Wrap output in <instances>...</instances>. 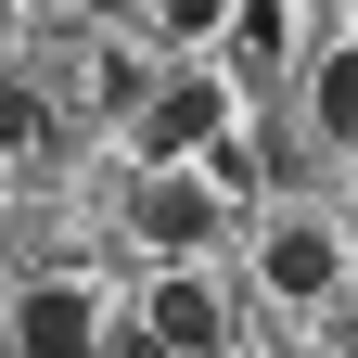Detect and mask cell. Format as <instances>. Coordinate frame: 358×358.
<instances>
[{
	"label": "cell",
	"mask_w": 358,
	"mask_h": 358,
	"mask_svg": "<svg viewBox=\"0 0 358 358\" xmlns=\"http://www.w3.org/2000/svg\"><path fill=\"white\" fill-rule=\"evenodd\" d=\"M141 333H154L166 358H231V294H217L205 268H166L154 307H141Z\"/></svg>",
	"instance_id": "6da1fadb"
},
{
	"label": "cell",
	"mask_w": 358,
	"mask_h": 358,
	"mask_svg": "<svg viewBox=\"0 0 358 358\" xmlns=\"http://www.w3.org/2000/svg\"><path fill=\"white\" fill-rule=\"evenodd\" d=\"M128 115H141V154L166 166V154H205L217 128H231V90H217V77H166L154 103H128Z\"/></svg>",
	"instance_id": "7a4b0ae2"
},
{
	"label": "cell",
	"mask_w": 358,
	"mask_h": 358,
	"mask_svg": "<svg viewBox=\"0 0 358 358\" xmlns=\"http://www.w3.org/2000/svg\"><path fill=\"white\" fill-rule=\"evenodd\" d=\"M128 231H141L154 256H205V243H217V192L166 166V179H141V192H128Z\"/></svg>",
	"instance_id": "3957f363"
},
{
	"label": "cell",
	"mask_w": 358,
	"mask_h": 358,
	"mask_svg": "<svg viewBox=\"0 0 358 358\" xmlns=\"http://www.w3.org/2000/svg\"><path fill=\"white\" fill-rule=\"evenodd\" d=\"M268 294L282 307H333L345 294V243L320 231V217H282V231H268Z\"/></svg>",
	"instance_id": "277c9868"
},
{
	"label": "cell",
	"mask_w": 358,
	"mask_h": 358,
	"mask_svg": "<svg viewBox=\"0 0 358 358\" xmlns=\"http://www.w3.org/2000/svg\"><path fill=\"white\" fill-rule=\"evenodd\" d=\"M90 345H103V307H90L77 282H38L13 307V358H90Z\"/></svg>",
	"instance_id": "5b68a950"
},
{
	"label": "cell",
	"mask_w": 358,
	"mask_h": 358,
	"mask_svg": "<svg viewBox=\"0 0 358 358\" xmlns=\"http://www.w3.org/2000/svg\"><path fill=\"white\" fill-rule=\"evenodd\" d=\"M307 115H320V141H358V52H345V38L307 64Z\"/></svg>",
	"instance_id": "8992f818"
},
{
	"label": "cell",
	"mask_w": 358,
	"mask_h": 358,
	"mask_svg": "<svg viewBox=\"0 0 358 358\" xmlns=\"http://www.w3.org/2000/svg\"><path fill=\"white\" fill-rule=\"evenodd\" d=\"M52 141V115H38V90L26 77H0V154H38Z\"/></svg>",
	"instance_id": "52a82bcc"
},
{
	"label": "cell",
	"mask_w": 358,
	"mask_h": 358,
	"mask_svg": "<svg viewBox=\"0 0 358 358\" xmlns=\"http://www.w3.org/2000/svg\"><path fill=\"white\" fill-rule=\"evenodd\" d=\"M282 52V0H243V26H231V64H268Z\"/></svg>",
	"instance_id": "ba28073f"
},
{
	"label": "cell",
	"mask_w": 358,
	"mask_h": 358,
	"mask_svg": "<svg viewBox=\"0 0 358 358\" xmlns=\"http://www.w3.org/2000/svg\"><path fill=\"white\" fill-rule=\"evenodd\" d=\"M90 358H166L154 333H103V345H90Z\"/></svg>",
	"instance_id": "9c48e42d"
},
{
	"label": "cell",
	"mask_w": 358,
	"mask_h": 358,
	"mask_svg": "<svg viewBox=\"0 0 358 358\" xmlns=\"http://www.w3.org/2000/svg\"><path fill=\"white\" fill-rule=\"evenodd\" d=\"M166 26H217V0H166Z\"/></svg>",
	"instance_id": "30bf717a"
},
{
	"label": "cell",
	"mask_w": 358,
	"mask_h": 358,
	"mask_svg": "<svg viewBox=\"0 0 358 358\" xmlns=\"http://www.w3.org/2000/svg\"><path fill=\"white\" fill-rule=\"evenodd\" d=\"M231 358H243V345H231Z\"/></svg>",
	"instance_id": "8fae6325"
}]
</instances>
